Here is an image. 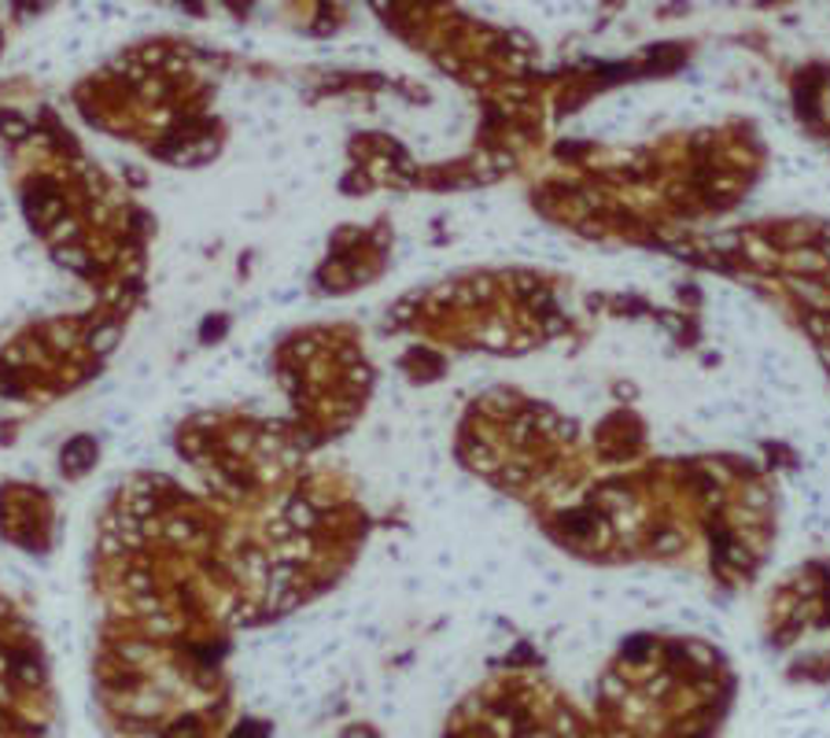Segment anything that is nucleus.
<instances>
[{
  "mask_svg": "<svg viewBox=\"0 0 830 738\" xmlns=\"http://www.w3.org/2000/svg\"><path fill=\"white\" fill-rule=\"evenodd\" d=\"M447 738H594L554 691L535 683H491L458 713Z\"/></svg>",
  "mask_w": 830,
  "mask_h": 738,
  "instance_id": "obj_2",
  "label": "nucleus"
},
{
  "mask_svg": "<svg viewBox=\"0 0 830 738\" xmlns=\"http://www.w3.org/2000/svg\"><path fill=\"white\" fill-rule=\"evenodd\" d=\"M41 669L26 653L0 650V738H37L45 727L41 713Z\"/></svg>",
  "mask_w": 830,
  "mask_h": 738,
  "instance_id": "obj_3",
  "label": "nucleus"
},
{
  "mask_svg": "<svg viewBox=\"0 0 830 738\" xmlns=\"http://www.w3.org/2000/svg\"><path fill=\"white\" fill-rule=\"evenodd\" d=\"M728 709V676L709 653L649 647L609 672L605 738H709Z\"/></svg>",
  "mask_w": 830,
  "mask_h": 738,
  "instance_id": "obj_1",
  "label": "nucleus"
}]
</instances>
